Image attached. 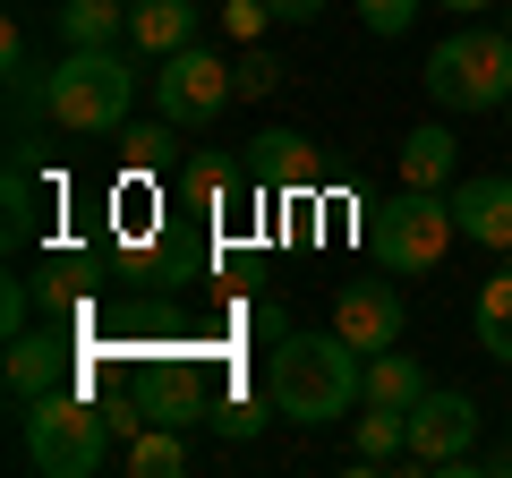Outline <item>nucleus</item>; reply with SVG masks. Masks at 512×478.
Instances as JSON below:
<instances>
[{
	"mask_svg": "<svg viewBox=\"0 0 512 478\" xmlns=\"http://www.w3.org/2000/svg\"><path fill=\"white\" fill-rule=\"evenodd\" d=\"M427 393V376H419V359H410L402 342L393 350H367V402H384V410H410Z\"/></svg>",
	"mask_w": 512,
	"mask_h": 478,
	"instance_id": "dca6fc26",
	"label": "nucleus"
},
{
	"mask_svg": "<svg viewBox=\"0 0 512 478\" xmlns=\"http://www.w3.org/2000/svg\"><path fill=\"white\" fill-rule=\"evenodd\" d=\"M69 385V350L52 342V333H18L9 342V402H35V393Z\"/></svg>",
	"mask_w": 512,
	"mask_h": 478,
	"instance_id": "9b49d317",
	"label": "nucleus"
},
{
	"mask_svg": "<svg viewBox=\"0 0 512 478\" xmlns=\"http://www.w3.org/2000/svg\"><path fill=\"white\" fill-rule=\"evenodd\" d=\"M43 111L69 137H120L137 111V60L120 43H69L43 77Z\"/></svg>",
	"mask_w": 512,
	"mask_h": 478,
	"instance_id": "f03ea898",
	"label": "nucleus"
},
{
	"mask_svg": "<svg viewBox=\"0 0 512 478\" xmlns=\"http://www.w3.org/2000/svg\"><path fill=\"white\" fill-rule=\"evenodd\" d=\"M35 222H26V180H9V239H26Z\"/></svg>",
	"mask_w": 512,
	"mask_h": 478,
	"instance_id": "c85d7f7f",
	"label": "nucleus"
},
{
	"mask_svg": "<svg viewBox=\"0 0 512 478\" xmlns=\"http://www.w3.org/2000/svg\"><path fill=\"white\" fill-rule=\"evenodd\" d=\"M427 94H436V111H504L512 103V35L504 26H470L461 18L453 35L427 52Z\"/></svg>",
	"mask_w": 512,
	"mask_h": 478,
	"instance_id": "20e7f679",
	"label": "nucleus"
},
{
	"mask_svg": "<svg viewBox=\"0 0 512 478\" xmlns=\"http://www.w3.org/2000/svg\"><path fill=\"white\" fill-rule=\"evenodd\" d=\"M222 26H231L239 43H265V26H274V9H265V0H231V9H222Z\"/></svg>",
	"mask_w": 512,
	"mask_h": 478,
	"instance_id": "393cba45",
	"label": "nucleus"
},
{
	"mask_svg": "<svg viewBox=\"0 0 512 478\" xmlns=\"http://www.w3.org/2000/svg\"><path fill=\"white\" fill-rule=\"evenodd\" d=\"M231 77H239V103H265V94H282V60L265 52V43H248V52L231 60Z\"/></svg>",
	"mask_w": 512,
	"mask_h": 478,
	"instance_id": "6ab92c4d",
	"label": "nucleus"
},
{
	"mask_svg": "<svg viewBox=\"0 0 512 478\" xmlns=\"http://www.w3.org/2000/svg\"><path fill=\"white\" fill-rule=\"evenodd\" d=\"M0 333H9V342L26 333V282H9V291H0Z\"/></svg>",
	"mask_w": 512,
	"mask_h": 478,
	"instance_id": "bb28decb",
	"label": "nucleus"
},
{
	"mask_svg": "<svg viewBox=\"0 0 512 478\" xmlns=\"http://www.w3.org/2000/svg\"><path fill=\"white\" fill-rule=\"evenodd\" d=\"M197 43V0H137L128 9V52H146V60H171Z\"/></svg>",
	"mask_w": 512,
	"mask_h": 478,
	"instance_id": "1a4fd4ad",
	"label": "nucleus"
},
{
	"mask_svg": "<svg viewBox=\"0 0 512 478\" xmlns=\"http://www.w3.org/2000/svg\"><path fill=\"white\" fill-rule=\"evenodd\" d=\"M256 163L274 171V180H291V188H308V180H316L308 137H291V129H265V137H256Z\"/></svg>",
	"mask_w": 512,
	"mask_h": 478,
	"instance_id": "a211bd4d",
	"label": "nucleus"
},
{
	"mask_svg": "<svg viewBox=\"0 0 512 478\" xmlns=\"http://www.w3.org/2000/svg\"><path fill=\"white\" fill-rule=\"evenodd\" d=\"M453 163H461V146H453L444 120H427V129L402 137V188H444V180H453Z\"/></svg>",
	"mask_w": 512,
	"mask_h": 478,
	"instance_id": "f8f14e48",
	"label": "nucleus"
},
{
	"mask_svg": "<svg viewBox=\"0 0 512 478\" xmlns=\"http://www.w3.org/2000/svg\"><path fill=\"white\" fill-rule=\"evenodd\" d=\"M0 69H9V77H18V86H26V26H18V18L0 26Z\"/></svg>",
	"mask_w": 512,
	"mask_h": 478,
	"instance_id": "a878e982",
	"label": "nucleus"
},
{
	"mask_svg": "<svg viewBox=\"0 0 512 478\" xmlns=\"http://www.w3.org/2000/svg\"><path fill=\"white\" fill-rule=\"evenodd\" d=\"M470 325H478V350L512 368V265L478 282V299H470Z\"/></svg>",
	"mask_w": 512,
	"mask_h": 478,
	"instance_id": "4468645a",
	"label": "nucleus"
},
{
	"mask_svg": "<svg viewBox=\"0 0 512 478\" xmlns=\"http://www.w3.org/2000/svg\"><path fill=\"white\" fill-rule=\"evenodd\" d=\"M436 9H461V18H478V9H495V0H436Z\"/></svg>",
	"mask_w": 512,
	"mask_h": 478,
	"instance_id": "c756f323",
	"label": "nucleus"
},
{
	"mask_svg": "<svg viewBox=\"0 0 512 478\" xmlns=\"http://www.w3.org/2000/svg\"><path fill=\"white\" fill-rule=\"evenodd\" d=\"M137 0H60V35L69 43H120Z\"/></svg>",
	"mask_w": 512,
	"mask_h": 478,
	"instance_id": "f3484780",
	"label": "nucleus"
},
{
	"mask_svg": "<svg viewBox=\"0 0 512 478\" xmlns=\"http://www.w3.org/2000/svg\"><path fill=\"white\" fill-rule=\"evenodd\" d=\"M419 9H427V0H359V26H367V35H410Z\"/></svg>",
	"mask_w": 512,
	"mask_h": 478,
	"instance_id": "b1692460",
	"label": "nucleus"
},
{
	"mask_svg": "<svg viewBox=\"0 0 512 478\" xmlns=\"http://www.w3.org/2000/svg\"><path fill=\"white\" fill-rule=\"evenodd\" d=\"M265 393H274L282 419L333 427L367 402V350H350L342 333H282L274 368H265Z\"/></svg>",
	"mask_w": 512,
	"mask_h": 478,
	"instance_id": "f257e3e1",
	"label": "nucleus"
},
{
	"mask_svg": "<svg viewBox=\"0 0 512 478\" xmlns=\"http://www.w3.org/2000/svg\"><path fill=\"white\" fill-rule=\"evenodd\" d=\"M120 154H128V171H154L171 154V120H128L120 129Z\"/></svg>",
	"mask_w": 512,
	"mask_h": 478,
	"instance_id": "4be33fe9",
	"label": "nucleus"
},
{
	"mask_svg": "<svg viewBox=\"0 0 512 478\" xmlns=\"http://www.w3.org/2000/svg\"><path fill=\"white\" fill-rule=\"evenodd\" d=\"M453 214H461V239H478V248H512V180H504V171L461 180Z\"/></svg>",
	"mask_w": 512,
	"mask_h": 478,
	"instance_id": "9d476101",
	"label": "nucleus"
},
{
	"mask_svg": "<svg viewBox=\"0 0 512 478\" xmlns=\"http://www.w3.org/2000/svg\"><path fill=\"white\" fill-rule=\"evenodd\" d=\"M470 436H478L470 393L427 385L419 402H410V461H419V470H461V461H470Z\"/></svg>",
	"mask_w": 512,
	"mask_h": 478,
	"instance_id": "0eeeda50",
	"label": "nucleus"
},
{
	"mask_svg": "<svg viewBox=\"0 0 512 478\" xmlns=\"http://www.w3.org/2000/svg\"><path fill=\"white\" fill-rule=\"evenodd\" d=\"M504 129H512V103H504Z\"/></svg>",
	"mask_w": 512,
	"mask_h": 478,
	"instance_id": "2f4dec72",
	"label": "nucleus"
},
{
	"mask_svg": "<svg viewBox=\"0 0 512 478\" xmlns=\"http://www.w3.org/2000/svg\"><path fill=\"white\" fill-rule=\"evenodd\" d=\"M231 180H239V171L222 163V154H197V163L180 171V197L188 205H222V197H231Z\"/></svg>",
	"mask_w": 512,
	"mask_h": 478,
	"instance_id": "aec40b11",
	"label": "nucleus"
},
{
	"mask_svg": "<svg viewBox=\"0 0 512 478\" xmlns=\"http://www.w3.org/2000/svg\"><path fill=\"white\" fill-rule=\"evenodd\" d=\"M120 470H128V478H180V470H188V436H180V427H154V419H146L137 436L120 444Z\"/></svg>",
	"mask_w": 512,
	"mask_h": 478,
	"instance_id": "ddd939ff",
	"label": "nucleus"
},
{
	"mask_svg": "<svg viewBox=\"0 0 512 478\" xmlns=\"http://www.w3.org/2000/svg\"><path fill=\"white\" fill-rule=\"evenodd\" d=\"M504 35H512V9H504Z\"/></svg>",
	"mask_w": 512,
	"mask_h": 478,
	"instance_id": "7c9ffc66",
	"label": "nucleus"
},
{
	"mask_svg": "<svg viewBox=\"0 0 512 478\" xmlns=\"http://www.w3.org/2000/svg\"><path fill=\"white\" fill-rule=\"evenodd\" d=\"M410 325L402 291L393 282H342V299H333V333H342L350 350H393Z\"/></svg>",
	"mask_w": 512,
	"mask_h": 478,
	"instance_id": "6e6552de",
	"label": "nucleus"
},
{
	"mask_svg": "<svg viewBox=\"0 0 512 478\" xmlns=\"http://www.w3.org/2000/svg\"><path fill=\"white\" fill-rule=\"evenodd\" d=\"M393 453H410V410L367 402V419L350 427V470H376V461H393Z\"/></svg>",
	"mask_w": 512,
	"mask_h": 478,
	"instance_id": "2eb2a0df",
	"label": "nucleus"
},
{
	"mask_svg": "<svg viewBox=\"0 0 512 478\" xmlns=\"http://www.w3.org/2000/svg\"><path fill=\"white\" fill-rule=\"evenodd\" d=\"M111 436H120V419H103V410H94L86 393H69V385L18 402L26 470H43V478H94L111 461Z\"/></svg>",
	"mask_w": 512,
	"mask_h": 478,
	"instance_id": "7ed1b4c3",
	"label": "nucleus"
},
{
	"mask_svg": "<svg viewBox=\"0 0 512 478\" xmlns=\"http://www.w3.org/2000/svg\"><path fill=\"white\" fill-rule=\"evenodd\" d=\"M265 419H274V393H231V402L214 410V427H222V436H256Z\"/></svg>",
	"mask_w": 512,
	"mask_h": 478,
	"instance_id": "5701e85b",
	"label": "nucleus"
},
{
	"mask_svg": "<svg viewBox=\"0 0 512 478\" xmlns=\"http://www.w3.org/2000/svg\"><path fill=\"white\" fill-rule=\"evenodd\" d=\"M239 103V77H231V60H214V52H171V60H154V111H163L171 129H205V120H222V111Z\"/></svg>",
	"mask_w": 512,
	"mask_h": 478,
	"instance_id": "423d86ee",
	"label": "nucleus"
},
{
	"mask_svg": "<svg viewBox=\"0 0 512 478\" xmlns=\"http://www.w3.org/2000/svg\"><path fill=\"white\" fill-rule=\"evenodd\" d=\"M282 26H308V18H325V0H265Z\"/></svg>",
	"mask_w": 512,
	"mask_h": 478,
	"instance_id": "cd10ccee",
	"label": "nucleus"
},
{
	"mask_svg": "<svg viewBox=\"0 0 512 478\" xmlns=\"http://www.w3.org/2000/svg\"><path fill=\"white\" fill-rule=\"evenodd\" d=\"M146 419H154V427H180V436H188V419H197V385H188V376H163V385L146 393Z\"/></svg>",
	"mask_w": 512,
	"mask_h": 478,
	"instance_id": "412c9836",
	"label": "nucleus"
},
{
	"mask_svg": "<svg viewBox=\"0 0 512 478\" xmlns=\"http://www.w3.org/2000/svg\"><path fill=\"white\" fill-rule=\"evenodd\" d=\"M453 231H461V214L436 188H402V197L376 205V222H367V239H376V257L393 265V274H436L444 248H453Z\"/></svg>",
	"mask_w": 512,
	"mask_h": 478,
	"instance_id": "39448f33",
	"label": "nucleus"
}]
</instances>
